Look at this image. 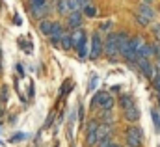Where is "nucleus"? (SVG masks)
I'll use <instances>...</instances> for the list:
<instances>
[{
	"label": "nucleus",
	"mask_w": 160,
	"mask_h": 147,
	"mask_svg": "<svg viewBox=\"0 0 160 147\" xmlns=\"http://www.w3.org/2000/svg\"><path fill=\"white\" fill-rule=\"evenodd\" d=\"M155 84H157V88H158V89H160V74H158V76H157V78H155Z\"/></svg>",
	"instance_id": "nucleus-22"
},
{
	"label": "nucleus",
	"mask_w": 160,
	"mask_h": 147,
	"mask_svg": "<svg viewBox=\"0 0 160 147\" xmlns=\"http://www.w3.org/2000/svg\"><path fill=\"white\" fill-rule=\"evenodd\" d=\"M138 65H140L142 73L145 74L147 78H153V76H155V71H153V65L149 63V60H147V58H140V60H138Z\"/></svg>",
	"instance_id": "nucleus-6"
},
{
	"label": "nucleus",
	"mask_w": 160,
	"mask_h": 147,
	"mask_svg": "<svg viewBox=\"0 0 160 147\" xmlns=\"http://www.w3.org/2000/svg\"><path fill=\"white\" fill-rule=\"evenodd\" d=\"M60 45H62V48H65V50L73 48V37L69 36V34H63L62 39H60Z\"/></svg>",
	"instance_id": "nucleus-12"
},
{
	"label": "nucleus",
	"mask_w": 160,
	"mask_h": 147,
	"mask_svg": "<svg viewBox=\"0 0 160 147\" xmlns=\"http://www.w3.org/2000/svg\"><path fill=\"white\" fill-rule=\"evenodd\" d=\"M30 6H32V9L36 13H39V11H43V8H45V0H30Z\"/></svg>",
	"instance_id": "nucleus-16"
},
{
	"label": "nucleus",
	"mask_w": 160,
	"mask_h": 147,
	"mask_svg": "<svg viewBox=\"0 0 160 147\" xmlns=\"http://www.w3.org/2000/svg\"><path fill=\"white\" fill-rule=\"evenodd\" d=\"M97 82H99V76H97V74H91V80H89V86H88V91H93L95 86H97Z\"/></svg>",
	"instance_id": "nucleus-18"
},
{
	"label": "nucleus",
	"mask_w": 160,
	"mask_h": 147,
	"mask_svg": "<svg viewBox=\"0 0 160 147\" xmlns=\"http://www.w3.org/2000/svg\"><path fill=\"white\" fill-rule=\"evenodd\" d=\"M125 117H127V121H130V123L138 121V119H140V110H138V106H136V104H130L128 108H125Z\"/></svg>",
	"instance_id": "nucleus-7"
},
{
	"label": "nucleus",
	"mask_w": 160,
	"mask_h": 147,
	"mask_svg": "<svg viewBox=\"0 0 160 147\" xmlns=\"http://www.w3.org/2000/svg\"><path fill=\"white\" fill-rule=\"evenodd\" d=\"M71 37H73V47H75V48H78L80 45L86 43V34H84L82 30H75V32L71 34Z\"/></svg>",
	"instance_id": "nucleus-9"
},
{
	"label": "nucleus",
	"mask_w": 160,
	"mask_h": 147,
	"mask_svg": "<svg viewBox=\"0 0 160 147\" xmlns=\"http://www.w3.org/2000/svg\"><path fill=\"white\" fill-rule=\"evenodd\" d=\"M151 54H155V52H153V47L142 43L140 48H138V58H147V56H151Z\"/></svg>",
	"instance_id": "nucleus-11"
},
{
	"label": "nucleus",
	"mask_w": 160,
	"mask_h": 147,
	"mask_svg": "<svg viewBox=\"0 0 160 147\" xmlns=\"http://www.w3.org/2000/svg\"><path fill=\"white\" fill-rule=\"evenodd\" d=\"M119 104H121V108L125 110V108H128L130 104H134V101H132V97H130V95H127V93H125V95H121Z\"/></svg>",
	"instance_id": "nucleus-15"
},
{
	"label": "nucleus",
	"mask_w": 160,
	"mask_h": 147,
	"mask_svg": "<svg viewBox=\"0 0 160 147\" xmlns=\"http://www.w3.org/2000/svg\"><path fill=\"white\" fill-rule=\"evenodd\" d=\"M39 30H41V34L50 36V32H52V23H48V21H41L39 23Z\"/></svg>",
	"instance_id": "nucleus-14"
},
{
	"label": "nucleus",
	"mask_w": 160,
	"mask_h": 147,
	"mask_svg": "<svg viewBox=\"0 0 160 147\" xmlns=\"http://www.w3.org/2000/svg\"><path fill=\"white\" fill-rule=\"evenodd\" d=\"M91 104H93V106H95V104H99L102 110L108 112V110H112V108H114V99H112L108 93H104V91H102V93H97V95H95V99H93V103H91Z\"/></svg>",
	"instance_id": "nucleus-3"
},
{
	"label": "nucleus",
	"mask_w": 160,
	"mask_h": 147,
	"mask_svg": "<svg viewBox=\"0 0 160 147\" xmlns=\"http://www.w3.org/2000/svg\"><path fill=\"white\" fill-rule=\"evenodd\" d=\"M97 130H99V123L97 121H89L88 123V145H95L99 142Z\"/></svg>",
	"instance_id": "nucleus-5"
},
{
	"label": "nucleus",
	"mask_w": 160,
	"mask_h": 147,
	"mask_svg": "<svg viewBox=\"0 0 160 147\" xmlns=\"http://www.w3.org/2000/svg\"><path fill=\"white\" fill-rule=\"evenodd\" d=\"M158 62H160V54H158Z\"/></svg>",
	"instance_id": "nucleus-25"
},
{
	"label": "nucleus",
	"mask_w": 160,
	"mask_h": 147,
	"mask_svg": "<svg viewBox=\"0 0 160 147\" xmlns=\"http://www.w3.org/2000/svg\"><path fill=\"white\" fill-rule=\"evenodd\" d=\"M80 23H82L80 13L78 11H71V13H69V26H71V28H78Z\"/></svg>",
	"instance_id": "nucleus-10"
},
{
	"label": "nucleus",
	"mask_w": 160,
	"mask_h": 147,
	"mask_svg": "<svg viewBox=\"0 0 160 147\" xmlns=\"http://www.w3.org/2000/svg\"><path fill=\"white\" fill-rule=\"evenodd\" d=\"M138 23H140V24H149V19L143 17V15H138Z\"/></svg>",
	"instance_id": "nucleus-20"
},
{
	"label": "nucleus",
	"mask_w": 160,
	"mask_h": 147,
	"mask_svg": "<svg viewBox=\"0 0 160 147\" xmlns=\"http://www.w3.org/2000/svg\"><path fill=\"white\" fill-rule=\"evenodd\" d=\"M106 147H108V145H106Z\"/></svg>",
	"instance_id": "nucleus-26"
},
{
	"label": "nucleus",
	"mask_w": 160,
	"mask_h": 147,
	"mask_svg": "<svg viewBox=\"0 0 160 147\" xmlns=\"http://www.w3.org/2000/svg\"><path fill=\"white\" fill-rule=\"evenodd\" d=\"M151 117H153V123H155V127H157V129H160V115H158L155 110H153V112H151Z\"/></svg>",
	"instance_id": "nucleus-19"
},
{
	"label": "nucleus",
	"mask_w": 160,
	"mask_h": 147,
	"mask_svg": "<svg viewBox=\"0 0 160 147\" xmlns=\"http://www.w3.org/2000/svg\"><path fill=\"white\" fill-rule=\"evenodd\" d=\"M104 52L110 60H116V56L119 54V48H118V34H108L106 41H104Z\"/></svg>",
	"instance_id": "nucleus-1"
},
{
	"label": "nucleus",
	"mask_w": 160,
	"mask_h": 147,
	"mask_svg": "<svg viewBox=\"0 0 160 147\" xmlns=\"http://www.w3.org/2000/svg\"><path fill=\"white\" fill-rule=\"evenodd\" d=\"M155 32H157V36L160 37V26H155Z\"/></svg>",
	"instance_id": "nucleus-23"
},
{
	"label": "nucleus",
	"mask_w": 160,
	"mask_h": 147,
	"mask_svg": "<svg viewBox=\"0 0 160 147\" xmlns=\"http://www.w3.org/2000/svg\"><path fill=\"white\" fill-rule=\"evenodd\" d=\"M142 138H143L142 129H138V127H128L127 129V144H128V147H140L142 145Z\"/></svg>",
	"instance_id": "nucleus-2"
},
{
	"label": "nucleus",
	"mask_w": 160,
	"mask_h": 147,
	"mask_svg": "<svg viewBox=\"0 0 160 147\" xmlns=\"http://www.w3.org/2000/svg\"><path fill=\"white\" fill-rule=\"evenodd\" d=\"M63 36V26L62 24H58V23H52V32H50V37H52V43L54 45H58L60 43V39Z\"/></svg>",
	"instance_id": "nucleus-8"
},
{
	"label": "nucleus",
	"mask_w": 160,
	"mask_h": 147,
	"mask_svg": "<svg viewBox=\"0 0 160 147\" xmlns=\"http://www.w3.org/2000/svg\"><path fill=\"white\" fill-rule=\"evenodd\" d=\"M84 13H86L88 17H95V13H97V9H95V8H93L91 4H88V6L84 8Z\"/></svg>",
	"instance_id": "nucleus-17"
},
{
	"label": "nucleus",
	"mask_w": 160,
	"mask_h": 147,
	"mask_svg": "<svg viewBox=\"0 0 160 147\" xmlns=\"http://www.w3.org/2000/svg\"><path fill=\"white\" fill-rule=\"evenodd\" d=\"M22 138H24V136H22V134H15V136H13V138H11V140H13V142H19V140H22Z\"/></svg>",
	"instance_id": "nucleus-21"
},
{
	"label": "nucleus",
	"mask_w": 160,
	"mask_h": 147,
	"mask_svg": "<svg viewBox=\"0 0 160 147\" xmlns=\"http://www.w3.org/2000/svg\"><path fill=\"white\" fill-rule=\"evenodd\" d=\"M140 15H143V17H147V19L151 21V19L155 17V11H153L147 4H142V6H140Z\"/></svg>",
	"instance_id": "nucleus-13"
},
{
	"label": "nucleus",
	"mask_w": 160,
	"mask_h": 147,
	"mask_svg": "<svg viewBox=\"0 0 160 147\" xmlns=\"http://www.w3.org/2000/svg\"><path fill=\"white\" fill-rule=\"evenodd\" d=\"M108 147H119V145H116V144H108Z\"/></svg>",
	"instance_id": "nucleus-24"
},
{
	"label": "nucleus",
	"mask_w": 160,
	"mask_h": 147,
	"mask_svg": "<svg viewBox=\"0 0 160 147\" xmlns=\"http://www.w3.org/2000/svg\"><path fill=\"white\" fill-rule=\"evenodd\" d=\"M102 52V41H101V36L99 34H93L91 36V48H89V58L95 60L99 58V54Z\"/></svg>",
	"instance_id": "nucleus-4"
}]
</instances>
